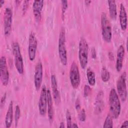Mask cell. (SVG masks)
<instances>
[{
    "label": "cell",
    "mask_w": 128,
    "mask_h": 128,
    "mask_svg": "<svg viewBox=\"0 0 128 128\" xmlns=\"http://www.w3.org/2000/svg\"><path fill=\"white\" fill-rule=\"evenodd\" d=\"M109 106L110 116L114 119L118 118L121 110L120 98L116 90L112 88L109 94Z\"/></svg>",
    "instance_id": "obj_1"
},
{
    "label": "cell",
    "mask_w": 128,
    "mask_h": 128,
    "mask_svg": "<svg viewBox=\"0 0 128 128\" xmlns=\"http://www.w3.org/2000/svg\"><path fill=\"white\" fill-rule=\"evenodd\" d=\"M58 55L60 60L64 66H66L68 62L67 52L66 48V32L64 27H62L59 34L58 44Z\"/></svg>",
    "instance_id": "obj_2"
},
{
    "label": "cell",
    "mask_w": 128,
    "mask_h": 128,
    "mask_svg": "<svg viewBox=\"0 0 128 128\" xmlns=\"http://www.w3.org/2000/svg\"><path fill=\"white\" fill-rule=\"evenodd\" d=\"M88 46L86 40L81 38L78 44V59L80 66L84 69L88 63Z\"/></svg>",
    "instance_id": "obj_3"
},
{
    "label": "cell",
    "mask_w": 128,
    "mask_h": 128,
    "mask_svg": "<svg viewBox=\"0 0 128 128\" xmlns=\"http://www.w3.org/2000/svg\"><path fill=\"white\" fill-rule=\"evenodd\" d=\"M101 26L103 40L106 42H110L112 38L111 24L106 13L104 12L101 14Z\"/></svg>",
    "instance_id": "obj_4"
},
{
    "label": "cell",
    "mask_w": 128,
    "mask_h": 128,
    "mask_svg": "<svg viewBox=\"0 0 128 128\" xmlns=\"http://www.w3.org/2000/svg\"><path fill=\"white\" fill-rule=\"evenodd\" d=\"M12 52L14 56V62L16 68L20 74L24 73V61L20 48L18 43L16 42L12 44Z\"/></svg>",
    "instance_id": "obj_5"
},
{
    "label": "cell",
    "mask_w": 128,
    "mask_h": 128,
    "mask_svg": "<svg viewBox=\"0 0 128 128\" xmlns=\"http://www.w3.org/2000/svg\"><path fill=\"white\" fill-rule=\"evenodd\" d=\"M118 94L122 102H125L127 98L126 73L124 71L118 77L116 82Z\"/></svg>",
    "instance_id": "obj_6"
},
{
    "label": "cell",
    "mask_w": 128,
    "mask_h": 128,
    "mask_svg": "<svg viewBox=\"0 0 128 128\" xmlns=\"http://www.w3.org/2000/svg\"><path fill=\"white\" fill-rule=\"evenodd\" d=\"M70 80L72 88H78L80 83V78L78 66L75 62L72 63L70 67Z\"/></svg>",
    "instance_id": "obj_7"
},
{
    "label": "cell",
    "mask_w": 128,
    "mask_h": 128,
    "mask_svg": "<svg viewBox=\"0 0 128 128\" xmlns=\"http://www.w3.org/2000/svg\"><path fill=\"white\" fill-rule=\"evenodd\" d=\"M0 77L3 86H6L8 84L10 74L6 64V60L4 56H1L0 58Z\"/></svg>",
    "instance_id": "obj_8"
},
{
    "label": "cell",
    "mask_w": 128,
    "mask_h": 128,
    "mask_svg": "<svg viewBox=\"0 0 128 128\" xmlns=\"http://www.w3.org/2000/svg\"><path fill=\"white\" fill-rule=\"evenodd\" d=\"M12 11L10 7H7L5 9L4 14V34L6 36H9L12 30Z\"/></svg>",
    "instance_id": "obj_9"
},
{
    "label": "cell",
    "mask_w": 128,
    "mask_h": 128,
    "mask_svg": "<svg viewBox=\"0 0 128 128\" xmlns=\"http://www.w3.org/2000/svg\"><path fill=\"white\" fill-rule=\"evenodd\" d=\"M37 46L38 41L36 35L34 32H31L29 35L28 46V58L30 61H33L36 58Z\"/></svg>",
    "instance_id": "obj_10"
},
{
    "label": "cell",
    "mask_w": 128,
    "mask_h": 128,
    "mask_svg": "<svg viewBox=\"0 0 128 128\" xmlns=\"http://www.w3.org/2000/svg\"><path fill=\"white\" fill-rule=\"evenodd\" d=\"M47 107V89L45 85H43L40 94L38 101V110L40 114L45 116Z\"/></svg>",
    "instance_id": "obj_11"
},
{
    "label": "cell",
    "mask_w": 128,
    "mask_h": 128,
    "mask_svg": "<svg viewBox=\"0 0 128 128\" xmlns=\"http://www.w3.org/2000/svg\"><path fill=\"white\" fill-rule=\"evenodd\" d=\"M43 76V68L42 62L39 60L35 67L34 74V84L36 90H39L41 87Z\"/></svg>",
    "instance_id": "obj_12"
},
{
    "label": "cell",
    "mask_w": 128,
    "mask_h": 128,
    "mask_svg": "<svg viewBox=\"0 0 128 128\" xmlns=\"http://www.w3.org/2000/svg\"><path fill=\"white\" fill-rule=\"evenodd\" d=\"M44 4V1L43 0L34 1L32 5L33 13L34 18L37 22L40 21L42 19V13Z\"/></svg>",
    "instance_id": "obj_13"
},
{
    "label": "cell",
    "mask_w": 128,
    "mask_h": 128,
    "mask_svg": "<svg viewBox=\"0 0 128 128\" xmlns=\"http://www.w3.org/2000/svg\"><path fill=\"white\" fill-rule=\"evenodd\" d=\"M119 18L121 28L122 30L125 31L127 28L128 18L126 8L122 3H121L120 5Z\"/></svg>",
    "instance_id": "obj_14"
},
{
    "label": "cell",
    "mask_w": 128,
    "mask_h": 128,
    "mask_svg": "<svg viewBox=\"0 0 128 128\" xmlns=\"http://www.w3.org/2000/svg\"><path fill=\"white\" fill-rule=\"evenodd\" d=\"M124 54H125L124 48L122 45H120L118 48V49L117 50L116 60V70L118 72H120L122 69Z\"/></svg>",
    "instance_id": "obj_15"
},
{
    "label": "cell",
    "mask_w": 128,
    "mask_h": 128,
    "mask_svg": "<svg viewBox=\"0 0 128 128\" xmlns=\"http://www.w3.org/2000/svg\"><path fill=\"white\" fill-rule=\"evenodd\" d=\"M104 92L102 90L98 92L96 98L94 102V113L96 114H99L102 112L104 108Z\"/></svg>",
    "instance_id": "obj_16"
},
{
    "label": "cell",
    "mask_w": 128,
    "mask_h": 128,
    "mask_svg": "<svg viewBox=\"0 0 128 128\" xmlns=\"http://www.w3.org/2000/svg\"><path fill=\"white\" fill-rule=\"evenodd\" d=\"M47 106L48 120L50 124H52L54 119V110L52 96L49 89L47 90Z\"/></svg>",
    "instance_id": "obj_17"
},
{
    "label": "cell",
    "mask_w": 128,
    "mask_h": 128,
    "mask_svg": "<svg viewBox=\"0 0 128 128\" xmlns=\"http://www.w3.org/2000/svg\"><path fill=\"white\" fill-rule=\"evenodd\" d=\"M51 86L52 90V94L54 100L56 104H59L60 102V97L59 91L58 90V83L56 76L54 74L51 76Z\"/></svg>",
    "instance_id": "obj_18"
},
{
    "label": "cell",
    "mask_w": 128,
    "mask_h": 128,
    "mask_svg": "<svg viewBox=\"0 0 128 128\" xmlns=\"http://www.w3.org/2000/svg\"><path fill=\"white\" fill-rule=\"evenodd\" d=\"M13 102L11 100L10 102L8 109L5 118V124L6 128H10L13 120Z\"/></svg>",
    "instance_id": "obj_19"
},
{
    "label": "cell",
    "mask_w": 128,
    "mask_h": 128,
    "mask_svg": "<svg viewBox=\"0 0 128 128\" xmlns=\"http://www.w3.org/2000/svg\"><path fill=\"white\" fill-rule=\"evenodd\" d=\"M108 3L110 17L112 19L114 20L117 16V9L116 1L114 0H108Z\"/></svg>",
    "instance_id": "obj_20"
},
{
    "label": "cell",
    "mask_w": 128,
    "mask_h": 128,
    "mask_svg": "<svg viewBox=\"0 0 128 128\" xmlns=\"http://www.w3.org/2000/svg\"><path fill=\"white\" fill-rule=\"evenodd\" d=\"M86 76L90 85L91 86H94L96 82L95 74L94 71L90 68H88L86 70Z\"/></svg>",
    "instance_id": "obj_21"
},
{
    "label": "cell",
    "mask_w": 128,
    "mask_h": 128,
    "mask_svg": "<svg viewBox=\"0 0 128 128\" xmlns=\"http://www.w3.org/2000/svg\"><path fill=\"white\" fill-rule=\"evenodd\" d=\"M101 78L104 82H108L110 78V72L104 66L102 67L101 70Z\"/></svg>",
    "instance_id": "obj_22"
},
{
    "label": "cell",
    "mask_w": 128,
    "mask_h": 128,
    "mask_svg": "<svg viewBox=\"0 0 128 128\" xmlns=\"http://www.w3.org/2000/svg\"><path fill=\"white\" fill-rule=\"evenodd\" d=\"M112 118L110 114H108L104 123L103 128H113L114 123Z\"/></svg>",
    "instance_id": "obj_23"
},
{
    "label": "cell",
    "mask_w": 128,
    "mask_h": 128,
    "mask_svg": "<svg viewBox=\"0 0 128 128\" xmlns=\"http://www.w3.org/2000/svg\"><path fill=\"white\" fill-rule=\"evenodd\" d=\"M20 106L17 105L16 106L15 108V112H14V120H15V124L16 126H17L18 120L20 118Z\"/></svg>",
    "instance_id": "obj_24"
},
{
    "label": "cell",
    "mask_w": 128,
    "mask_h": 128,
    "mask_svg": "<svg viewBox=\"0 0 128 128\" xmlns=\"http://www.w3.org/2000/svg\"><path fill=\"white\" fill-rule=\"evenodd\" d=\"M66 127L71 128L72 122V116L70 112L68 110H66Z\"/></svg>",
    "instance_id": "obj_25"
},
{
    "label": "cell",
    "mask_w": 128,
    "mask_h": 128,
    "mask_svg": "<svg viewBox=\"0 0 128 128\" xmlns=\"http://www.w3.org/2000/svg\"><path fill=\"white\" fill-rule=\"evenodd\" d=\"M62 2V18L64 19V14L66 11L68 6V2L67 0H62L61 1Z\"/></svg>",
    "instance_id": "obj_26"
},
{
    "label": "cell",
    "mask_w": 128,
    "mask_h": 128,
    "mask_svg": "<svg viewBox=\"0 0 128 128\" xmlns=\"http://www.w3.org/2000/svg\"><path fill=\"white\" fill-rule=\"evenodd\" d=\"M78 118L80 121L82 122H84L86 120V110L84 109H82L81 110L80 112L78 115Z\"/></svg>",
    "instance_id": "obj_27"
},
{
    "label": "cell",
    "mask_w": 128,
    "mask_h": 128,
    "mask_svg": "<svg viewBox=\"0 0 128 128\" xmlns=\"http://www.w3.org/2000/svg\"><path fill=\"white\" fill-rule=\"evenodd\" d=\"M29 0H24L22 4V12L23 14H24L26 12L28 8V7L29 4Z\"/></svg>",
    "instance_id": "obj_28"
},
{
    "label": "cell",
    "mask_w": 128,
    "mask_h": 128,
    "mask_svg": "<svg viewBox=\"0 0 128 128\" xmlns=\"http://www.w3.org/2000/svg\"><path fill=\"white\" fill-rule=\"evenodd\" d=\"M91 92V88L90 86L88 85H85L84 87V96L86 97L89 96Z\"/></svg>",
    "instance_id": "obj_29"
},
{
    "label": "cell",
    "mask_w": 128,
    "mask_h": 128,
    "mask_svg": "<svg viewBox=\"0 0 128 128\" xmlns=\"http://www.w3.org/2000/svg\"><path fill=\"white\" fill-rule=\"evenodd\" d=\"M6 92H5L4 94L2 96V97L1 100H0V108H3V106L4 105L6 100Z\"/></svg>",
    "instance_id": "obj_30"
},
{
    "label": "cell",
    "mask_w": 128,
    "mask_h": 128,
    "mask_svg": "<svg viewBox=\"0 0 128 128\" xmlns=\"http://www.w3.org/2000/svg\"><path fill=\"white\" fill-rule=\"evenodd\" d=\"M75 107H76V110H78L80 109V100H79L78 98H77V100H76V102Z\"/></svg>",
    "instance_id": "obj_31"
},
{
    "label": "cell",
    "mask_w": 128,
    "mask_h": 128,
    "mask_svg": "<svg viewBox=\"0 0 128 128\" xmlns=\"http://www.w3.org/2000/svg\"><path fill=\"white\" fill-rule=\"evenodd\" d=\"M92 57L94 58H96V51L94 48H93L92 49Z\"/></svg>",
    "instance_id": "obj_32"
},
{
    "label": "cell",
    "mask_w": 128,
    "mask_h": 128,
    "mask_svg": "<svg viewBox=\"0 0 128 128\" xmlns=\"http://www.w3.org/2000/svg\"><path fill=\"white\" fill-rule=\"evenodd\" d=\"M128 126V121L126 120V121H124L122 124V125L121 126L120 128H124V127H126L127 128Z\"/></svg>",
    "instance_id": "obj_33"
},
{
    "label": "cell",
    "mask_w": 128,
    "mask_h": 128,
    "mask_svg": "<svg viewBox=\"0 0 128 128\" xmlns=\"http://www.w3.org/2000/svg\"><path fill=\"white\" fill-rule=\"evenodd\" d=\"M108 57H109V58L111 60H114V56L113 54L111 52H110L108 53Z\"/></svg>",
    "instance_id": "obj_34"
},
{
    "label": "cell",
    "mask_w": 128,
    "mask_h": 128,
    "mask_svg": "<svg viewBox=\"0 0 128 128\" xmlns=\"http://www.w3.org/2000/svg\"><path fill=\"white\" fill-rule=\"evenodd\" d=\"M71 128H78V126L76 124H75V123H74L72 124V126Z\"/></svg>",
    "instance_id": "obj_35"
},
{
    "label": "cell",
    "mask_w": 128,
    "mask_h": 128,
    "mask_svg": "<svg viewBox=\"0 0 128 128\" xmlns=\"http://www.w3.org/2000/svg\"><path fill=\"white\" fill-rule=\"evenodd\" d=\"M91 2H92L91 0H85V1H84V2H85V4H86V5L88 6V5L90 4Z\"/></svg>",
    "instance_id": "obj_36"
},
{
    "label": "cell",
    "mask_w": 128,
    "mask_h": 128,
    "mask_svg": "<svg viewBox=\"0 0 128 128\" xmlns=\"http://www.w3.org/2000/svg\"><path fill=\"white\" fill-rule=\"evenodd\" d=\"M64 122H61L60 123V128H64Z\"/></svg>",
    "instance_id": "obj_37"
},
{
    "label": "cell",
    "mask_w": 128,
    "mask_h": 128,
    "mask_svg": "<svg viewBox=\"0 0 128 128\" xmlns=\"http://www.w3.org/2000/svg\"><path fill=\"white\" fill-rule=\"evenodd\" d=\"M15 3H16V6H18L19 5V4L21 2V1L20 0H15L14 1Z\"/></svg>",
    "instance_id": "obj_38"
},
{
    "label": "cell",
    "mask_w": 128,
    "mask_h": 128,
    "mask_svg": "<svg viewBox=\"0 0 128 128\" xmlns=\"http://www.w3.org/2000/svg\"><path fill=\"white\" fill-rule=\"evenodd\" d=\"M4 0H0V6L1 7L2 6V5L4 4Z\"/></svg>",
    "instance_id": "obj_39"
}]
</instances>
